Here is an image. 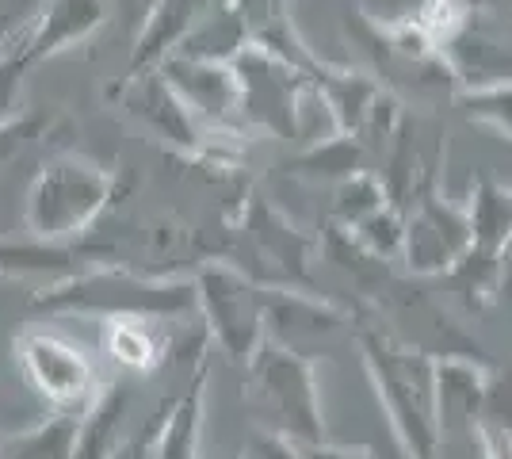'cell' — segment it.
Here are the masks:
<instances>
[{"label":"cell","instance_id":"obj_23","mask_svg":"<svg viewBox=\"0 0 512 459\" xmlns=\"http://www.w3.org/2000/svg\"><path fill=\"white\" fill-rule=\"evenodd\" d=\"M4 54H8V50H4V46H0V58H4Z\"/></svg>","mask_w":512,"mask_h":459},{"label":"cell","instance_id":"obj_6","mask_svg":"<svg viewBox=\"0 0 512 459\" xmlns=\"http://www.w3.org/2000/svg\"><path fill=\"white\" fill-rule=\"evenodd\" d=\"M195 303L207 333L234 360H253L264 329V295L230 264H203L195 272Z\"/></svg>","mask_w":512,"mask_h":459},{"label":"cell","instance_id":"obj_22","mask_svg":"<svg viewBox=\"0 0 512 459\" xmlns=\"http://www.w3.org/2000/svg\"><path fill=\"white\" fill-rule=\"evenodd\" d=\"M0 459H4V440H0Z\"/></svg>","mask_w":512,"mask_h":459},{"label":"cell","instance_id":"obj_19","mask_svg":"<svg viewBox=\"0 0 512 459\" xmlns=\"http://www.w3.org/2000/svg\"><path fill=\"white\" fill-rule=\"evenodd\" d=\"M237 459H302L299 444H291L287 437H279V433H256Z\"/></svg>","mask_w":512,"mask_h":459},{"label":"cell","instance_id":"obj_1","mask_svg":"<svg viewBox=\"0 0 512 459\" xmlns=\"http://www.w3.org/2000/svg\"><path fill=\"white\" fill-rule=\"evenodd\" d=\"M31 310L43 314H85V318H188L199 314L195 303V276H146L134 268L96 264L77 272L73 280L39 287L31 295Z\"/></svg>","mask_w":512,"mask_h":459},{"label":"cell","instance_id":"obj_14","mask_svg":"<svg viewBox=\"0 0 512 459\" xmlns=\"http://www.w3.org/2000/svg\"><path fill=\"white\" fill-rule=\"evenodd\" d=\"M104 326V352L130 375H150L169 360V333L153 318H111Z\"/></svg>","mask_w":512,"mask_h":459},{"label":"cell","instance_id":"obj_8","mask_svg":"<svg viewBox=\"0 0 512 459\" xmlns=\"http://www.w3.org/2000/svg\"><path fill=\"white\" fill-rule=\"evenodd\" d=\"M218 0H153L146 23L134 39V54H130L127 77L138 73H153L169 62L172 54H180V46L192 39V31L207 20Z\"/></svg>","mask_w":512,"mask_h":459},{"label":"cell","instance_id":"obj_20","mask_svg":"<svg viewBox=\"0 0 512 459\" xmlns=\"http://www.w3.org/2000/svg\"><path fill=\"white\" fill-rule=\"evenodd\" d=\"M302 459H379L371 448H337V444H299Z\"/></svg>","mask_w":512,"mask_h":459},{"label":"cell","instance_id":"obj_12","mask_svg":"<svg viewBox=\"0 0 512 459\" xmlns=\"http://www.w3.org/2000/svg\"><path fill=\"white\" fill-rule=\"evenodd\" d=\"M207 356L195 364V375L188 391L176 402H165L153 459H199V437H203V398H207Z\"/></svg>","mask_w":512,"mask_h":459},{"label":"cell","instance_id":"obj_16","mask_svg":"<svg viewBox=\"0 0 512 459\" xmlns=\"http://www.w3.org/2000/svg\"><path fill=\"white\" fill-rule=\"evenodd\" d=\"M50 127H54V119L43 115V111L23 108L16 119H8V123L0 127V169H4V165H12L27 146H35L39 138H46Z\"/></svg>","mask_w":512,"mask_h":459},{"label":"cell","instance_id":"obj_17","mask_svg":"<svg viewBox=\"0 0 512 459\" xmlns=\"http://www.w3.org/2000/svg\"><path fill=\"white\" fill-rule=\"evenodd\" d=\"M43 8L46 0H0V46L20 50L27 43V35L35 31Z\"/></svg>","mask_w":512,"mask_h":459},{"label":"cell","instance_id":"obj_7","mask_svg":"<svg viewBox=\"0 0 512 459\" xmlns=\"http://www.w3.org/2000/svg\"><path fill=\"white\" fill-rule=\"evenodd\" d=\"M111 96H115V104L123 108L130 123H138L153 142L172 146L184 157H199L203 153V138H207L203 123L207 119H199L188 108V100L169 85V77L161 69L138 73V77H123V85L115 88Z\"/></svg>","mask_w":512,"mask_h":459},{"label":"cell","instance_id":"obj_5","mask_svg":"<svg viewBox=\"0 0 512 459\" xmlns=\"http://www.w3.org/2000/svg\"><path fill=\"white\" fill-rule=\"evenodd\" d=\"M367 360L379 379L390 425L409 459H436L440 456V421H436V406H432L428 368L409 356L386 352L379 341H367Z\"/></svg>","mask_w":512,"mask_h":459},{"label":"cell","instance_id":"obj_11","mask_svg":"<svg viewBox=\"0 0 512 459\" xmlns=\"http://www.w3.org/2000/svg\"><path fill=\"white\" fill-rule=\"evenodd\" d=\"M88 261L77 241H43V238H0V276L4 280H43V287L73 280L85 272Z\"/></svg>","mask_w":512,"mask_h":459},{"label":"cell","instance_id":"obj_18","mask_svg":"<svg viewBox=\"0 0 512 459\" xmlns=\"http://www.w3.org/2000/svg\"><path fill=\"white\" fill-rule=\"evenodd\" d=\"M27 73H31V62L23 58L20 50H8L0 58V127L23 111V81H27Z\"/></svg>","mask_w":512,"mask_h":459},{"label":"cell","instance_id":"obj_21","mask_svg":"<svg viewBox=\"0 0 512 459\" xmlns=\"http://www.w3.org/2000/svg\"><path fill=\"white\" fill-rule=\"evenodd\" d=\"M486 459H512V437L509 433H490L486 437Z\"/></svg>","mask_w":512,"mask_h":459},{"label":"cell","instance_id":"obj_10","mask_svg":"<svg viewBox=\"0 0 512 459\" xmlns=\"http://www.w3.org/2000/svg\"><path fill=\"white\" fill-rule=\"evenodd\" d=\"M130 410H134V383L111 379L81 414L77 459H115L127 444Z\"/></svg>","mask_w":512,"mask_h":459},{"label":"cell","instance_id":"obj_4","mask_svg":"<svg viewBox=\"0 0 512 459\" xmlns=\"http://www.w3.org/2000/svg\"><path fill=\"white\" fill-rule=\"evenodd\" d=\"M16 364H20L23 379L31 383V391L62 414H85V406L100 394L92 356L77 341H69L65 333H54V329H20Z\"/></svg>","mask_w":512,"mask_h":459},{"label":"cell","instance_id":"obj_15","mask_svg":"<svg viewBox=\"0 0 512 459\" xmlns=\"http://www.w3.org/2000/svg\"><path fill=\"white\" fill-rule=\"evenodd\" d=\"M77 433H81V414H54L23 429V433H0L4 440V459H77Z\"/></svg>","mask_w":512,"mask_h":459},{"label":"cell","instance_id":"obj_13","mask_svg":"<svg viewBox=\"0 0 512 459\" xmlns=\"http://www.w3.org/2000/svg\"><path fill=\"white\" fill-rule=\"evenodd\" d=\"M161 73L169 77V85L188 100V108L199 119H218L234 104V69L226 62H199V58H169Z\"/></svg>","mask_w":512,"mask_h":459},{"label":"cell","instance_id":"obj_3","mask_svg":"<svg viewBox=\"0 0 512 459\" xmlns=\"http://www.w3.org/2000/svg\"><path fill=\"white\" fill-rule=\"evenodd\" d=\"M253 364V391L272 410L279 437L291 444H325V417H321L318 383L310 360L283 345H260Z\"/></svg>","mask_w":512,"mask_h":459},{"label":"cell","instance_id":"obj_2","mask_svg":"<svg viewBox=\"0 0 512 459\" xmlns=\"http://www.w3.org/2000/svg\"><path fill=\"white\" fill-rule=\"evenodd\" d=\"M115 199H119V184L111 169L92 157L62 153V157H50L31 180L23 199V226L31 238L81 241L104 222Z\"/></svg>","mask_w":512,"mask_h":459},{"label":"cell","instance_id":"obj_9","mask_svg":"<svg viewBox=\"0 0 512 459\" xmlns=\"http://www.w3.org/2000/svg\"><path fill=\"white\" fill-rule=\"evenodd\" d=\"M107 16H111V0H46L43 16L20 46V54L31 66L58 58L77 43L92 39L107 23Z\"/></svg>","mask_w":512,"mask_h":459}]
</instances>
